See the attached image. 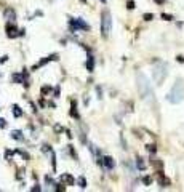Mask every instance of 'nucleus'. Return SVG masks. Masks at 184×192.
<instances>
[{
  "instance_id": "7",
  "label": "nucleus",
  "mask_w": 184,
  "mask_h": 192,
  "mask_svg": "<svg viewBox=\"0 0 184 192\" xmlns=\"http://www.w3.org/2000/svg\"><path fill=\"white\" fill-rule=\"evenodd\" d=\"M102 165H104L107 170H112L115 166V160L110 155H106V157H102Z\"/></svg>"
},
{
  "instance_id": "4",
  "label": "nucleus",
  "mask_w": 184,
  "mask_h": 192,
  "mask_svg": "<svg viewBox=\"0 0 184 192\" xmlns=\"http://www.w3.org/2000/svg\"><path fill=\"white\" fill-rule=\"evenodd\" d=\"M166 77V64L159 63V66L154 69V80L157 82V85H160Z\"/></svg>"
},
{
  "instance_id": "29",
  "label": "nucleus",
  "mask_w": 184,
  "mask_h": 192,
  "mask_svg": "<svg viewBox=\"0 0 184 192\" xmlns=\"http://www.w3.org/2000/svg\"><path fill=\"white\" fill-rule=\"evenodd\" d=\"M176 59H178V61H179V63H184V56H178Z\"/></svg>"
},
{
  "instance_id": "12",
  "label": "nucleus",
  "mask_w": 184,
  "mask_h": 192,
  "mask_svg": "<svg viewBox=\"0 0 184 192\" xmlns=\"http://www.w3.org/2000/svg\"><path fill=\"white\" fill-rule=\"evenodd\" d=\"M93 67H95V59H93V56H88V63H87L88 72H93Z\"/></svg>"
},
{
  "instance_id": "19",
  "label": "nucleus",
  "mask_w": 184,
  "mask_h": 192,
  "mask_svg": "<svg viewBox=\"0 0 184 192\" xmlns=\"http://www.w3.org/2000/svg\"><path fill=\"white\" fill-rule=\"evenodd\" d=\"M143 18H144V21H152L154 19V15H152V13H144Z\"/></svg>"
},
{
  "instance_id": "16",
  "label": "nucleus",
  "mask_w": 184,
  "mask_h": 192,
  "mask_svg": "<svg viewBox=\"0 0 184 192\" xmlns=\"http://www.w3.org/2000/svg\"><path fill=\"white\" fill-rule=\"evenodd\" d=\"M136 166H138V170H146V165H144V162H143L141 157L136 159Z\"/></svg>"
},
{
  "instance_id": "5",
  "label": "nucleus",
  "mask_w": 184,
  "mask_h": 192,
  "mask_svg": "<svg viewBox=\"0 0 184 192\" xmlns=\"http://www.w3.org/2000/svg\"><path fill=\"white\" fill-rule=\"evenodd\" d=\"M69 26L74 31H79V29H82V31H90V26L85 23L82 18H77V19H69Z\"/></svg>"
},
{
  "instance_id": "30",
  "label": "nucleus",
  "mask_w": 184,
  "mask_h": 192,
  "mask_svg": "<svg viewBox=\"0 0 184 192\" xmlns=\"http://www.w3.org/2000/svg\"><path fill=\"white\" fill-rule=\"evenodd\" d=\"M59 96V90L56 88V90H54V98H58Z\"/></svg>"
},
{
  "instance_id": "28",
  "label": "nucleus",
  "mask_w": 184,
  "mask_h": 192,
  "mask_svg": "<svg viewBox=\"0 0 184 192\" xmlns=\"http://www.w3.org/2000/svg\"><path fill=\"white\" fill-rule=\"evenodd\" d=\"M155 3H159V5H162V3H165V0H154Z\"/></svg>"
},
{
  "instance_id": "9",
  "label": "nucleus",
  "mask_w": 184,
  "mask_h": 192,
  "mask_svg": "<svg viewBox=\"0 0 184 192\" xmlns=\"http://www.w3.org/2000/svg\"><path fill=\"white\" fill-rule=\"evenodd\" d=\"M61 182H66V184L72 186V184L75 182V179H74V176H72V174H69V173H63V174H61Z\"/></svg>"
},
{
  "instance_id": "3",
  "label": "nucleus",
  "mask_w": 184,
  "mask_h": 192,
  "mask_svg": "<svg viewBox=\"0 0 184 192\" xmlns=\"http://www.w3.org/2000/svg\"><path fill=\"white\" fill-rule=\"evenodd\" d=\"M110 29H112V16H110V13L107 10H104L101 16V34L104 38L109 35Z\"/></svg>"
},
{
  "instance_id": "31",
  "label": "nucleus",
  "mask_w": 184,
  "mask_h": 192,
  "mask_svg": "<svg viewBox=\"0 0 184 192\" xmlns=\"http://www.w3.org/2000/svg\"><path fill=\"white\" fill-rule=\"evenodd\" d=\"M7 59H8V56H2V59H0V63H5Z\"/></svg>"
},
{
  "instance_id": "15",
  "label": "nucleus",
  "mask_w": 184,
  "mask_h": 192,
  "mask_svg": "<svg viewBox=\"0 0 184 192\" xmlns=\"http://www.w3.org/2000/svg\"><path fill=\"white\" fill-rule=\"evenodd\" d=\"M71 115L75 118H79V114H77V101H72V109H71Z\"/></svg>"
},
{
  "instance_id": "6",
  "label": "nucleus",
  "mask_w": 184,
  "mask_h": 192,
  "mask_svg": "<svg viewBox=\"0 0 184 192\" xmlns=\"http://www.w3.org/2000/svg\"><path fill=\"white\" fill-rule=\"evenodd\" d=\"M15 21H10V23H7V35L10 37V38H15V37H18L19 35V31L16 29V26L13 24Z\"/></svg>"
},
{
  "instance_id": "25",
  "label": "nucleus",
  "mask_w": 184,
  "mask_h": 192,
  "mask_svg": "<svg viewBox=\"0 0 184 192\" xmlns=\"http://www.w3.org/2000/svg\"><path fill=\"white\" fill-rule=\"evenodd\" d=\"M7 127V120L5 118H0V128H5Z\"/></svg>"
},
{
  "instance_id": "22",
  "label": "nucleus",
  "mask_w": 184,
  "mask_h": 192,
  "mask_svg": "<svg viewBox=\"0 0 184 192\" xmlns=\"http://www.w3.org/2000/svg\"><path fill=\"white\" fill-rule=\"evenodd\" d=\"M143 182H144V184H146V186H149V184H151V182H152V179L149 178V176H144V178H143Z\"/></svg>"
},
{
  "instance_id": "17",
  "label": "nucleus",
  "mask_w": 184,
  "mask_h": 192,
  "mask_svg": "<svg viewBox=\"0 0 184 192\" xmlns=\"http://www.w3.org/2000/svg\"><path fill=\"white\" fill-rule=\"evenodd\" d=\"M51 166H53V170H56V154L51 152Z\"/></svg>"
},
{
  "instance_id": "24",
  "label": "nucleus",
  "mask_w": 184,
  "mask_h": 192,
  "mask_svg": "<svg viewBox=\"0 0 184 192\" xmlns=\"http://www.w3.org/2000/svg\"><path fill=\"white\" fill-rule=\"evenodd\" d=\"M50 91H51V88H50V87H46V85H45L43 88H42V93H43V95H45V93H50Z\"/></svg>"
},
{
  "instance_id": "32",
  "label": "nucleus",
  "mask_w": 184,
  "mask_h": 192,
  "mask_svg": "<svg viewBox=\"0 0 184 192\" xmlns=\"http://www.w3.org/2000/svg\"><path fill=\"white\" fill-rule=\"evenodd\" d=\"M101 2H102V3H106V0H101Z\"/></svg>"
},
{
  "instance_id": "27",
  "label": "nucleus",
  "mask_w": 184,
  "mask_h": 192,
  "mask_svg": "<svg viewBox=\"0 0 184 192\" xmlns=\"http://www.w3.org/2000/svg\"><path fill=\"white\" fill-rule=\"evenodd\" d=\"M54 130H56V131H63L64 128H63L61 125H54Z\"/></svg>"
},
{
  "instance_id": "13",
  "label": "nucleus",
  "mask_w": 184,
  "mask_h": 192,
  "mask_svg": "<svg viewBox=\"0 0 184 192\" xmlns=\"http://www.w3.org/2000/svg\"><path fill=\"white\" fill-rule=\"evenodd\" d=\"M77 184H79L80 189H85V187H87V179H85V176H80L77 179Z\"/></svg>"
},
{
  "instance_id": "11",
  "label": "nucleus",
  "mask_w": 184,
  "mask_h": 192,
  "mask_svg": "<svg viewBox=\"0 0 184 192\" xmlns=\"http://www.w3.org/2000/svg\"><path fill=\"white\" fill-rule=\"evenodd\" d=\"M13 115H15L16 118L23 117V109H21L18 104H13Z\"/></svg>"
},
{
  "instance_id": "10",
  "label": "nucleus",
  "mask_w": 184,
  "mask_h": 192,
  "mask_svg": "<svg viewBox=\"0 0 184 192\" xmlns=\"http://www.w3.org/2000/svg\"><path fill=\"white\" fill-rule=\"evenodd\" d=\"M10 136H11L13 139H16V141H23V139H24L23 131H19V130H13L11 133H10Z\"/></svg>"
},
{
  "instance_id": "21",
  "label": "nucleus",
  "mask_w": 184,
  "mask_h": 192,
  "mask_svg": "<svg viewBox=\"0 0 184 192\" xmlns=\"http://www.w3.org/2000/svg\"><path fill=\"white\" fill-rule=\"evenodd\" d=\"M162 18H163L165 21H171L173 16H171V15H166V13H162Z\"/></svg>"
},
{
  "instance_id": "14",
  "label": "nucleus",
  "mask_w": 184,
  "mask_h": 192,
  "mask_svg": "<svg viewBox=\"0 0 184 192\" xmlns=\"http://www.w3.org/2000/svg\"><path fill=\"white\" fill-rule=\"evenodd\" d=\"M159 182H160V186H162V187H165V186H170V179H168V178H165V176H162V173H160Z\"/></svg>"
},
{
  "instance_id": "2",
  "label": "nucleus",
  "mask_w": 184,
  "mask_h": 192,
  "mask_svg": "<svg viewBox=\"0 0 184 192\" xmlns=\"http://www.w3.org/2000/svg\"><path fill=\"white\" fill-rule=\"evenodd\" d=\"M166 99H168L171 104H179L184 99V85L181 80H178L176 83L173 85V88L170 90V93L166 95Z\"/></svg>"
},
{
  "instance_id": "23",
  "label": "nucleus",
  "mask_w": 184,
  "mask_h": 192,
  "mask_svg": "<svg viewBox=\"0 0 184 192\" xmlns=\"http://www.w3.org/2000/svg\"><path fill=\"white\" fill-rule=\"evenodd\" d=\"M43 152H53V149H51V146H48V144H45V146H43Z\"/></svg>"
},
{
  "instance_id": "33",
  "label": "nucleus",
  "mask_w": 184,
  "mask_h": 192,
  "mask_svg": "<svg viewBox=\"0 0 184 192\" xmlns=\"http://www.w3.org/2000/svg\"><path fill=\"white\" fill-rule=\"evenodd\" d=\"M82 2H87V0H82Z\"/></svg>"
},
{
  "instance_id": "18",
  "label": "nucleus",
  "mask_w": 184,
  "mask_h": 192,
  "mask_svg": "<svg viewBox=\"0 0 184 192\" xmlns=\"http://www.w3.org/2000/svg\"><path fill=\"white\" fill-rule=\"evenodd\" d=\"M146 149H147V151L151 152V154H155V151H157L155 144H147V146H146Z\"/></svg>"
},
{
  "instance_id": "20",
  "label": "nucleus",
  "mask_w": 184,
  "mask_h": 192,
  "mask_svg": "<svg viewBox=\"0 0 184 192\" xmlns=\"http://www.w3.org/2000/svg\"><path fill=\"white\" fill-rule=\"evenodd\" d=\"M127 8H128V10H133V8H135V2H133V0H128V2H127Z\"/></svg>"
},
{
  "instance_id": "26",
  "label": "nucleus",
  "mask_w": 184,
  "mask_h": 192,
  "mask_svg": "<svg viewBox=\"0 0 184 192\" xmlns=\"http://www.w3.org/2000/svg\"><path fill=\"white\" fill-rule=\"evenodd\" d=\"M45 181H46V184H53V179L50 176H45Z\"/></svg>"
},
{
  "instance_id": "8",
  "label": "nucleus",
  "mask_w": 184,
  "mask_h": 192,
  "mask_svg": "<svg viewBox=\"0 0 184 192\" xmlns=\"http://www.w3.org/2000/svg\"><path fill=\"white\" fill-rule=\"evenodd\" d=\"M3 16H5V19H8V21L16 19V13H15L13 8H5V10H3Z\"/></svg>"
},
{
  "instance_id": "1",
  "label": "nucleus",
  "mask_w": 184,
  "mask_h": 192,
  "mask_svg": "<svg viewBox=\"0 0 184 192\" xmlns=\"http://www.w3.org/2000/svg\"><path fill=\"white\" fill-rule=\"evenodd\" d=\"M136 80H138V91L143 99L146 101H152L154 99V90L151 87V83H149V79L144 74H138V77H136Z\"/></svg>"
}]
</instances>
